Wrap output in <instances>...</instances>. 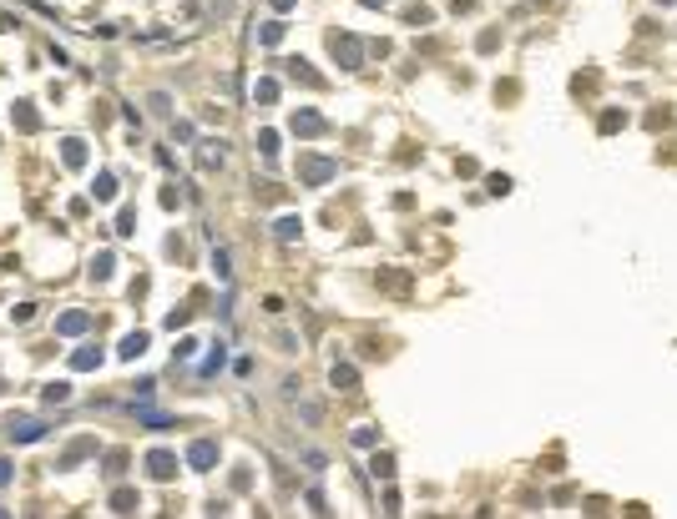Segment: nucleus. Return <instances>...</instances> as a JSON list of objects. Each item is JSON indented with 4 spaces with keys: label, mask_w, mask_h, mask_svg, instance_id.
<instances>
[{
    "label": "nucleus",
    "mask_w": 677,
    "mask_h": 519,
    "mask_svg": "<svg viewBox=\"0 0 677 519\" xmlns=\"http://www.w3.org/2000/svg\"><path fill=\"white\" fill-rule=\"evenodd\" d=\"M329 56H334L344 71H359V66H364V46H359V36H349V31H334V36H329Z\"/></svg>",
    "instance_id": "obj_1"
},
{
    "label": "nucleus",
    "mask_w": 677,
    "mask_h": 519,
    "mask_svg": "<svg viewBox=\"0 0 677 519\" xmlns=\"http://www.w3.org/2000/svg\"><path fill=\"white\" fill-rule=\"evenodd\" d=\"M338 177V162L334 157H299V182L304 187H324Z\"/></svg>",
    "instance_id": "obj_2"
},
{
    "label": "nucleus",
    "mask_w": 677,
    "mask_h": 519,
    "mask_svg": "<svg viewBox=\"0 0 677 519\" xmlns=\"http://www.w3.org/2000/svg\"><path fill=\"white\" fill-rule=\"evenodd\" d=\"M213 464H218V444H213V439H193V444H187V469L207 474Z\"/></svg>",
    "instance_id": "obj_3"
},
{
    "label": "nucleus",
    "mask_w": 677,
    "mask_h": 519,
    "mask_svg": "<svg viewBox=\"0 0 677 519\" xmlns=\"http://www.w3.org/2000/svg\"><path fill=\"white\" fill-rule=\"evenodd\" d=\"M147 474L167 484V479L177 474V454H172V449H152V454H147Z\"/></svg>",
    "instance_id": "obj_4"
},
{
    "label": "nucleus",
    "mask_w": 677,
    "mask_h": 519,
    "mask_svg": "<svg viewBox=\"0 0 677 519\" xmlns=\"http://www.w3.org/2000/svg\"><path fill=\"white\" fill-rule=\"evenodd\" d=\"M288 132H293V137H324V132H329V121H324L319 111H293Z\"/></svg>",
    "instance_id": "obj_5"
},
{
    "label": "nucleus",
    "mask_w": 677,
    "mask_h": 519,
    "mask_svg": "<svg viewBox=\"0 0 677 519\" xmlns=\"http://www.w3.org/2000/svg\"><path fill=\"white\" fill-rule=\"evenodd\" d=\"M329 383L338 388V394H354V388H359V369H354V363H334V369H329Z\"/></svg>",
    "instance_id": "obj_6"
},
{
    "label": "nucleus",
    "mask_w": 677,
    "mask_h": 519,
    "mask_svg": "<svg viewBox=\"0 0 677 519\" xmlns=\"http://www.w3.org/2000/svg\"><path fill=\"white\" fill-rule=\"evenodd\" d=\"M223 162H228V146H223V141H202V146H198V166H202V171H218Z\"/></svg>",
    "instance_id": "obj_7"
},
{
    "label": "nucleus",
    "mask_w": 677,
    "mask_h": 519,
    "mask_svg": "<svg viewBox=\"0 0 677 519\" xmlns=\"http://www.w3.org/2000/svg\"><path fill=\"white\" fill-rule=\"evenodd\" d=\"M283 66H288L293 81H304V86H313V91H324V76H319V71H308V61H304V56H299V61H283Z\"/></svg>",
    "instance_id": "obj_8"
},
{
    "label": "nucleus",
    "mask_w": 677,
    "mask_h": 519,
    "mask_svg": "<svg viewBox=\"0 0 677 519\" xmlns=\"http://www.w3.org/2000/svg\"><path fill=\"white\" fill-rule=\"evenodd\" d=\"M87 328H91V313H61V318H56V333H66V338L87 333Z\"/></svg>",
    "instance_id": "obj_9"
},
{
    "label": "nucleus",
    "mask_w": 677,
    "mask_h": 519,
    "mask_svg": "<svg viewBox=\"0 0 677 519\" xmlns=\"http://www.w3.org/2000/svg\"><path fill=\"white\" fill-rule=\"evenodd\" d=\"M273 237H278V242H299V237H304V217H293V212L278 217V222H273Z\"/></svg>",
    "instance_id": "obj_10"
},
{
    "label": "nucleus",
    "mask_w": 677,
    "mask_h": 519,
    "mask_svg": "<svg viewBox=\"0 0 677 519\" xmlns=\"http://www.w3.org/2000/svg\"><path fill=\"white\" fill-rule=\"evenodd\" d=\"M71 369H76V373H91V369H101V348H96V343L76 348V353H71Z\"/></svg>",
    "instance_id": "obj_11"
},
{
    "label": "nucleus",
    "mask_w": 677,
    "mask_h": 519,
    "mask_svg": "<svg viewBox=\"0 0 677 519\" xmlns=\"http://www.w3.org/2000/svg\"><path fill=\"white\" fill-rule=\"evenodd\" d=\"M10 121L20 126V132H36V126H40V116H36L31 101H15V106H10Z\"/></svg>",
    "instance_id": "obj_12"
},
{
    "label": "nucleus",
    "mask_w": 677,
    "mask_h": 519,
    "mask_svg": "<svg viewBox=\"0 0 677 519\" xmlns=\"http://www.w3.org/2000/svg\"><path fill=\"white\" fill-rule=\"evenodd\" d=\"M61 162H66L71 171H76V166H87V141H76V137H66V141H61Z\"/></svg>",
    "instance_id": "obj_13"
},
{
    "label": "nucleus",
    "mask_w": 677,
    "mask_h": 519,
    "mask_svg": "<svg viewBox=\"0 0 677 519\" xmlns=\"http://www.w3.org/2000/svg\"><path fill=\"white\" fill-rule=\"evenodd\" d=\"M117 514H137L142 509V499H137V489H112V499H107Z\"/></svg>",
    "instance_id": "obj_14"
},
{
    "label": "nucleus",
    "mask_w": 677,
    "mask_h": 519,
    "mask_svg": "<svg viewBox=\"0 0 677 519\" xmlns=\"http://www.w3.org/2000/svg\"><path fill=\"white\" fill-rule=\"evenodd\" d=\"M223 363H228V343H218V348L198 363V373H202V378H213V373H223Z\"/></svg>",
    "instance_id": "obj_15"
},
{
    "label": "nucleus",
    "mask_w": 677,
    "mask_h": 519,
    "mask_svg": "<svg viewBox=\"0 0 677 519\" xmlns=\"http://www.w3.org/2000/svg\"><path fill=\"white\" fill-rule=\"evenodd\" d=\"M142 353H147V333H126V338H121V348H117V358H126V363L142 358Z\"/></svg>",
    "instance_id": "obj_16"
},
{
    "label": "nucleus",
    "mask_w": 677,
    "mask_h": 519,
    "mask_svg": "<svg viewBox=\"0 0 677 519\" xmlns=\"http://www.w3.org/2000/svg\"><path fill=\"white\" fill-rule=\"evenodd\" d=\"M91 197H96V202H112V197H117V177H112V171H96Z\"/></svg>",
    "instance_id": "obj_17"
},
{
    "label": "nucleus",
    "mask_w": 677,
    "mask_h": 519,
    "mask_svg": "<svg viewBox=\"0 0 677 519\" xmlns=\"http://www.w3.org/2000/svg\"><path fill=\"white\" fill-rule=\"evenodd\" d=\"M253 101L273 106V101H278V81H273V76H258V81H253Z\"/></svg>",
    "instance_id": "obj_18"
},
{
    "label": "nucleus",
    "mask_w": 677,
    "mask_h": 519,
    "mask_svg": "<svg viewBox=\"0 0 677 519\" xmlns=\"http://www.w3.org/2000/svg\"><path fill=\"white\" fill-rule=\"evenodd\" d=\"M40 434H46V424H36V419H26V424H15V428H10V439H15V444H36Z\"/></svg>",
    "instance_id": "obj_19"
},
{
    "label": "nucleus",
    "mask_w": 677,
    "mask_h": 519,
    "mask_svg": "<svg viewBox=\"0 0 677 519\" xmlns=\"http://www.w3.org/2000/svg\"><path fill=\"white\" fill-rule=\"evenodd\" d=\"M283 31H288L283 20H268V26L258 31V46H278V40H283Z\"/></svg>",
    "instance_id": "obj_20"
},
{
    "label": "nucleus",
    "mask_w": 677,
    "mask_h": 519,
    "mask_svg": "<svg viewBox=\"0 0 677 519\" xmlns=\"http://www.w3.org/2000/svg\"><path fill=\"white\" fill-rule=\"evenodd\" d=\"M369 474H374V479H394V459H389V454H374V459H369Z\"/></svg>",
    "instance_id": "obj_21"
},
{
    "label": "nucleus",
    "mask_w": 677,
    "mask_h": 519,
    "mask_svg": "<svg viewBox=\"0 0 677 519\" xmlns=\"http://www.w3.org/2000/svg\"><path fill=\"white\" fill-rule=\"evenodd\" d=\"M349 439H354L359 449H374V444H379V428H374V424H359V428H354Z\"/></svg>",
    "instance_id": "obj_22"
},
{
    "label": "nucleus",
    "mask_w": 677,
    "mask_h": 519,
    "mask_svg": "<svg viewBox=\"0 0 677 519\" xmlns=\"http://www.w3.org/2000/svg\"><path fill=\"white\" fill-rule=\"evenodd\" d=\"M112 268H117V257H112V252H101L96 263H91V277H96V283H107V277H112Z\"/></svg>",
    "instance_id": "obj_23"
},
{
    "label": "nucleus",
    "mask_w": 677,
    "mask_h": 519,
    "mask_svg": "<svg viewBox=\"0 0 677 519\" xmlns=\"http://www.w3.org/2000/svg\"><path fill=\"white\" fill-rule=\"evenodd\" d=\"M137 419H142V424H152V428H172V419H167V414H157V408H147V403L137 408Z\"/></svg>",
    "instance_id": "obj_24"
},
{
    "label": "nucleus",
    "mask_w": 677,
    "mask_h": 519,
    "mask_svg": "<svg viewBox=\"0 0 677 519\" xmlns=\"http://www.w3.org/2000/svg\"><path fill=\"white\" fill-rule=\"evenodd\" d=\"M137 232V212L132 207H121V217H117V237H132Z\"/></svg>",
    "instance_id": "obj_25"
},
{
    "label": "nucleus",
    "mask_w": 677,
    "mask_h": 519,
    "mask_svg": "<svg viewBox=\"0 0 677 519\" xmlns=\"http://www.w3.org/2000/svg\"><path fill=\"white\" fill-rule=\"evenodd\" d=\"M627 126V111H602V132L611 137V132H622Z\"/></svg>",
    "instance_id": "obj_26"
},
{
    "label": "nucleus",
    "mask_w": 677,
    "mask_h": 519,
    "mask_svg": "<svg viewBox=\"0 0 677 519\" xmlns=\"http://www.w3.org/2000/svg\"><path fill=\"white\" fill-rule=\"evenodd\" d=\"M485 187H491V197H505V192H511V177H500V171H491V177H485Z\"/></svg>",
    "instance_id": "obj_27"
},
{
    "label": "nucleus",
    "mask_w": 677,
    "mask_h": 519,
    "mask_svg": "<svg viewBox=\"0 0 677 519\" xmlns=\"http://www.w3.org/2000/svg\"><path fill=\"white\" fill-rule=\"evenodd\" d=\"M71 398V383H46V403H66Z\"/></svg>",
    "instance_id": "obj_28"
},
{
    "label": "nucleus",
    "mask_w": 677,
    "mask_h": 519,
    "mask_svg": "<svg viewBox=\"0 0 677 519\" xmlns=\"http://www.w3.org/2000/svg\"><path fill=\"white\" fill-rule=\"evenodd\" d=\"M430 20H435L430 6H410V26H430Z\"/></svg>",
    "instance_id": "obj_29"
},
{
    "label": "nucleus",
    "mask_w": 677,
    "mask_h": 519,
    "mask_svg": "<svg viewBox=\"0 0 677 519\" xmlns=\"http://www.w3.org/2000/svg\"><path fill=\"white\" fill-rule=\"evenodd\" d=\"M258 151L273 157V151H278V132H258Z\"/></svg>",
    "instance_id": "obj_30"
},
{
    "label": "nucleus",
    "mask_w": 677,
    "mask_h": 519,
    "mask_svg": "<svg viewBox=\"0 0 677 519\" xmlns=\"http://www.w3.org/2000/svg\"><path fill=\"white\" fill-rule=\"evenodd\" d=\"M213 268H218V277H223V283H232V268H228V252H223V247L213 252Z\"/></svg>",
    "instance_id": "obj_31"
},
{
    "label": "nucleus",
    "mask_w": 677,
    "mask_h": 519,
    "mask_svg": "<svg viewBox=\"0 0 677 519\" xmlns=\"http://www.w3.org/2000/svg\"><path fill=\"white\" fill-rule=\"evenodd\" d=\"M187 318H193V313H187V308H177V313H167V328H172V333H177V328H187Z\"/></svg>",
    "instance_id": "obj_32"
},
{
    "label": "nucleus",
    "mask_w": 677,
    "mask_h": 519,
    "mask_svg": "<svg viewBox=\"0 0 677 519\" xmlns=\"http://www.w3.org/2000/svg\"><path fill=\"white\" fill-rule=\"evenodd\" d=\"M10 318H15V323H31V318H36V302H20V308H10Z\"/></svg>",
    "instance_id": "obj_33"
},
{
    "label": "nucleus",
    "mask_w": 677,
    "mask_h": 519,
    "mask_svg": "<svg viewBox=\"0 0 677 519\" xmlns=\"http://www.w3.org/2000/svg\"><path fill=\"white\" fill-rule=\"evenodd\" d=\"M121 464H126V454H107V474H112V479L121 474Z\"/></svg>",
    "instance_id": "obj_34"
},
{
    "label": "nucleus",
    "mask_w": 677,
    "mask_h": 519,
    "mask_svg": "<svg viewBox=\"0 0 677 519\" xmlns=\"http://www.w3.org/2000/svg\"><path fill=\"white\" fill-rule=\"evenodd\" d=\"M10 479H15V469H10V464H6V459H0V489H6V484H10Z\"/></svg>",
    "instance_id": "obj_35"
},
{
    "label": "nucleus",
    "mask_w": 677,
    "mask_h": 519,
    "mask_svg": "<svg viewBox=\"0 0 677 519\" xmlns=\"http://www.w3.org/2000/svg\"><path fill=\"white\" fill-rule=\"evenodd\" d=\"M293 6H299V0H273V10H293Z\"/></svg>",
    "instance_id": "obj_36"
},
{
    "label": "nucleus",
    "mask_w": 677,
    "mask_h": 519,
    "mask_svg": "<svg viewBox=\"0 0 677 519\" xmlns=\"http://www.w3.org/2000/svg\"><path fill=\"white\" fill-rule=\"evenodd\" d=\"M359 6H389V0H359Z\"/></svg>",
    "instance_id": "obj_37"
},
{
    "label": "nucleus",
    "mask_w": 677,
    "mask_h": 519,
    "mask_svg": "<svg viewBox=\"0 0 677 519\" xmlns=\"http://www.w3.org/2000/svg\"><path fill=\"white\" fill-rule=\"evenodd\" d=\"M662 6H677V0H662Z\"/></svg>",
    "instance_id": "obj_38"
}]
</instances>
